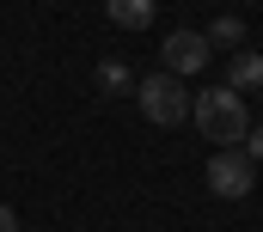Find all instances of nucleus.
<instances>
[{
  "mask_svg": "<svg viewBox=\"0 0 263 232\" xmlns=\"http://www.w3.org/2000/svg\"><path fill=\"white\" fill-rule=\"evenodd\" d=\"M190 122H196L214 147H239V141H245V128H251L245 98H239L233 86H208V92H196V98H190Z\"/></svg>",
  "mask_w": 263,
  "mask_h": 232,
  "instance_id": "f257e3e1",
  "label": "nucleus"
},
{
  "mask_svg": "<svg viewBox=\"0 0 263 232\" xmlns=\"http://www.w3.org/2000/svg\"><path fill=\"white\" fill-rule=\"evenodd\" d=\"M135 92H141V116L159 122V128H178V122L190 116V92L178 86V73H153V80H141Z\"/></svg>",
  "mask_w": 263,
  "mask_h": 232,
  "instance_id": "f03ea898",
  "label": "nucleus"
},
{
  "mask_svg": "<svg viewBox=\"0 0 263 232\" xmlns=\"http://www.w3.org/2000/svg\"><path fill=\"white\" fill-rule=\"evenodd\" d=\"M251 183H257V165H251L239 147H214V159H208V189H214L220 202L251 196Z\"/></svg>",
  "mask_w": 263,
  "mask_h": 232,
  "instance_id": "7ed1b4c3",
  "label": "nucleus"
},
{
  "mask_svg": "<svg viewBox=\"0 0 263 232\" xmlns=\"http://www.w3.org/2000/svg\"><path fill=\"white\" fill-rule=\"evenodd\" d=\"M208 37L202 31H172L165 43H159V73H202L208 67Z\"/></svg>",
  "mask_w": 263,
  "mask_h": 232,
  "instance_id": "20e7f679",
  "label": "nucleus"
},
{
  "mask_svg": "<svg viewBox=\"0 0 263 232\" xmlns=\"http://www.w3.org/2000/svg\"><path fill=\"white\" fill-rule=\"evenodd\" d=\"M104 18L123 25V31H153L159 6H153V0H104Z\"/></svg>",
  "mask_w": 263,
  "mask_h": 232,
  "instance_id": "39448f33",
  "label": "nucleus"
},
{
  "mask_svg": "<svg viewBox=\"0 0 263 232\" xmlns=\"http://www.w3.org/2000/svg\"><path fill=\"white\" fill-rule=\"evenodd\" d=\"M227 86H233V92H251V86H263V55H233V67H227Z\"/></svg>",
  "mask_w": 263,
  "mask_h": 232,
  "instance_id": "423d86ee",
  "label": "nucleus"
},
{
  "mask_svg": "<svg viewBox=\"0 0 263 232\" xmlns=\"http://www.w3.org/2000/svg\"><path fill=\"white\" fill-rule=\"evenodd\" d=\"M202 37H208V49H239V43H245V18L227 12V18H214V31H202Z\"/></svg>",
  "mask_w": 263,
  "mask_h": 232,
  "instance_id": "0eeeda50",
  "label": "nucleus"
},
{
  "mask_svg": "<svg viewBox=\"0 0 263 232\" xmlns=\"http://www.w3.org/2000/svg\"><path fill=\"white\" fill-rule=\"evenodd\" d=\"M135 80H129V67H123V61H98V92H110V98H117V92H129Z\"/></svg>",
  "mask_w": 263,
  "mask_h": 232,
  "instance_id": "6e6552de",
  "label": "nucleus"
},
{
  "mask_svg": "<svg viewBox=\"0 0 263 232\" xmlns=\"http://www.w3.org/2000/svg\"><path fill=\"white\" fill-rule=\"evenodd\" d=\"M245 159L263 165V128H245Z\"/></svg>",
  "mask_w": 263,
  "mask_h": 232,
  "instance_id": "1a4fd4ad",
  "label": "nucleus"
},
{
  "mask_svg": "<svg viewBox=\"0 0 263 232\" xmlns=\"http://www.w3.org/2000/svg\"><path fill=\"white\" fill-rule=\"evenodd\" d=\"M0 232H18V214H12L6 202H0Z\"/></svg>",
  "mask_w": 263,
  "mask_h": 232,
  "instance_id": "9d476101",
  "label": "nucleus"
}]
</instances>
